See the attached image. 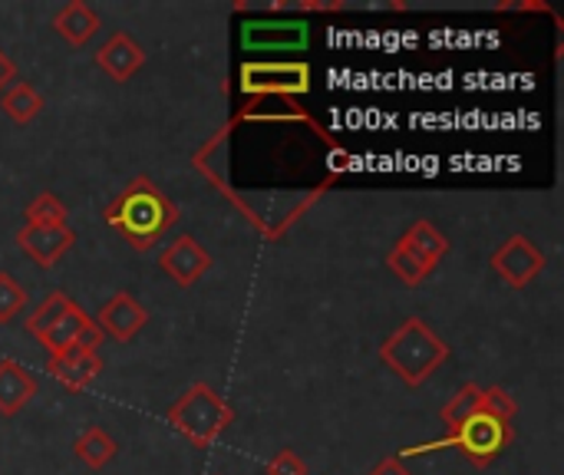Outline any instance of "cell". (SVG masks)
I'll list each match as a JSON object with an SVG mask.
<instances>
[{
    "label": "cell",
    "instance_id": "6da1fadb",
    "mask_svg": "<svg viewBox=\"0 0 564 475\" xmlns=\"http://www.w3.org/2000/svg\"><path fill=\"white\" fill-rule=\"evenodd\" d=\"M178 205L145 175L132 179L106 205V225L116 228L132 251H152L169 235V228L178 225Z\"/></svg>",
    "mask_w": 564,
    "mask_h": 475
},
{
    "label": "cell",
    "instance_id": "7a4b0ae2",
    "mask_svg": "<svg viewBox=\"0 0 564 475\" xmlns=\"http://www.w3.org/2000/svg\"><path fill=\"white\" fill-rule=\"evenodd\" d=\"M380 360L406 384V387H423L446 360H449V344L426 327L423 317H406L383 344H380Z\"/></svg>",
    "mask_w": 564,
    "mask_h": 475
},
{
    "label": "cell",
    "instance_id": "3957f363",
    "mask_svg": "<svg viewBox=\"0 0 564 475\" xmlns=\"http://www.w3.org/2000/svg\"><path fill=\"white\" fill-rule=\"evenodd\" d=\"M235 423V407L218 397L208 384L188 387L172 407H169V427L185 436L195 450L215 446V440Z\"/></svg>",
    "mask_w": 564,
    "mask_h": 475
},
{
    "label": "cell",
    "instance_id": "277c9868",
    "mask_svg": "<svg viewBox=\"0 0 564 475\" xmlns=\"http://www.w3.org/2000/svg\"><path fill=\"white\" fill-rule=\"evenodd\" d=\"M512 440H516V433L509 423L479 410L469 420H463L459 427H449V436L440 446L459 450V456H466L476 469H489L506 453V446Z\"/></svg>",
    "mask_w": 564,
    "mask_h": 475
},
{
    "label": "cell",
    "instance_id": "5b68a950",
    "mask_svg": "<svg viewBox=\"0 0 564 475\" xmlns=\"http://www.w3.org/2000/svg\"><path fill=\"white\" fill-rule=\"evenodd\" d=\"M238 86L251 99L264 96H304L311 93V66L307 63H245L238 73Z\"/></svg>",
    "mask_w": 564,
    "mask_h": 475
},
{
    "label": "cell",
    "instance_id": "8992f818",
    "mask_svg": "<svg viewBox=\"0 0 564 475\" xmlns=\"http://www.w3.org/2000/svg\"><path fill=\"white\" fill-rule=\"evenodd\" d=\"M36 341L50 350V357H59V354H69V350L99 354V347H102L106 337H102V331L96 327V321L86 311H79L76 304H69Z\"/></svg>",
    "mask_w": 564,
    "mask_h": 475
},
{
    "label": "cell",
    "instance_id": "52a82bcc",
    "mask_svg": "<svg viewBox=\"0 0 564 475\" xmlns=\"http://www.w3.org/2000/svg\"><path fill=\"white\" fill-rule=\"evenodd\" d=\"M545 265H549V258H545L525 235L506 238V241L492 251V258H489V268H492L512 291L529 288V284L545 271Z\"/></svg>",
    "mask_w": 564,
    "mask_h": 475
},
{
    "label": "cell",
    "instance_id": "ba28073f",
    "mask_svg": "<svg viewBox=\"0 0 564 475\" xmlns=\"http://www.w3.org/2000/svg\"><path fill=\"white\" fill-rule=\"evenodd\" d=\"M76 231L69 225H59V228H50V225H23L13 241L17 248L40 268H56L63 261L66 251L76 248Z\"/></svg>",
    "mask_w": 564,
    "mask_h": 475
},
{
    "label": "cell",
    "instance_id": "9c48e42d",
    "mask_svg": "<svg viewBox=\"0 0 564 475\" xmlns=\"http://www.w3.org/2000/svg\"><path fill=\"white\" fill-rule=\"evenodd\" d=\"M159 268L178 288H195L212 271V255L192 235H178L169 248L159 251Z\"/></svg>",
    "mask_w": 564,
    "mask_h": 475
},
{
    "label": "cell",
    "instance_id": "30bf717a",
    "mask_svg": "<svg viewBox=\"0 0 564 475\" xmlns=\"http://www.w3.org/2000/svg\"><path fill=\"white\" fill-rule=\"evenodd\" d=\"M145 324H149V311L129 291H116L96 314V327L102 331V337H112L116 344L135 341V334Z\"/></svg>",
    "mask_w": 564,
    "mask_h": 475
},
{
    "label": "cell",
    "instance_id": "8fae6325",
    "mask_svg": "<svg viewBox=\"0 0 564 475\" xmlns=\"http://www.w3.org/2000/svg\"><path fill=\"white\" fill-rule=\"evenodd\" d=\"M93 60H96V66H99L109 79L129 83V79L145 66V50H142L126 30H112V33L96 46Z\"/></svg>",
    "mask_w": 564,
    "mask_h": 475
},
{
    "label": "cell",
    "instance_id": "7c38bea8",
    "mask_svg": "<svg viewBox=\"0 0 564 475\" xmlns=\"http://www.w3.org/2000/svg\"><path fill=\"white\" fill-rule=\"evenodd\" d=\"M46 374H50L56 384H63L66 390L83 393V390H89V384L102 374V357H99V354H89V350H69V354L50 357V360H46Z\"/></svg>",
    "mask_w": 564,
    "mask_h": 475
},
{
    "label": "cell",
    "instance_id": "4fadbf2b",
    "mask_svg": "<svg viewBox=\"0 0 564 475\" xmlns=\"http://www.w3.org/2000/svg\"><path fill=\"white\" fill-rule=\"evenodd\" d=\"M400 248H406L430 274L440 268V261L449 255V238L433 225V222H426V218H420V222H413L406 231H403V238L397 241Z\"/></svg>",
    "mask_w": 564,
    "mask_h": 475
},
{
    "label": "cell",
    "instance_id": "5bb4252c",
    "mask_svg": "<svg viewBox=\"0 0 564 475\" xmlns=\"http://www.w3.org/2000/svg\"><path fill=\"white\" fill-rule=\"evenodd\" d=\"M99 26H102V20H99V13L89 7V3H83V0H69L63 10H56L53 13V30H56V36H63L69 46H86L96 33H99Z\"/></svg>",
    "mask_w": 564,
    "mask_h": 475
},
{
    "label": "cell",
    "instance_id": "9a60e30c",
    "mask_svg": "<svg viewBox=\"0 0 564 475\" xmlns=\"http://www.w3.org/2000/svg\"><path fill=\"white\" fill-rule=\"evenodd\" d=\"M33 397L36 380L17 360H0V417H17Z\"/></svg>",
    "mask_w": 564,
    "mask_h": 475
},
{
    "label": "cell",
    "instance_id": "2e32d148",
    "mask_svg": "<svg viewBox=\"0 0 564 475\" xmlns=\"http://www.w3.org/2000/svg\"><path fill=\"white\" fill-rule=\"evenodd\" d=\"M245 46H301L307 40L304 23H245L241 30Z\"/></svg>",
    "mask_w": 564,
    "mask_h": 475
},
{
    "label": "cell",
    "instance_id": "e0dca14e",
    "mask_svg": "<svg viewBox=\"0 0 564 475\" xmlns=\"http://www.w3.org/2000/svg\"><path fill=\"white\" fill-rule=\"evenodd\" d=\"M43 96L30 86V83H23V79H17V83H10L3 93H0V109H3V116L7 119H13L17 126H26V122H33L40 112H43Z\"/></svg>",
    "mask_w": 564,
    "mask_h": 475
},
{
    "label": "cell",
    "instance_id": "ac0fdd59",
    "mask_svg": "<svg viewBox=\"0 0 564 475\" xmlns=\"http://www.w3.org/2000/svg\"><path fill=\"white\" fill-rule=\"evenodd\" d=\"M73 453H76V460H79L83 466H89L93 473H99L106 463H112V456L119 453V446H116V440H112L102 427H86V430L76 436Z\"/></svg>",
    "mask_w": 564,
    "mask_h": 475
},
{
    "label": "cell",
    "instance_id": "d6986e66",
    "mask_svg": "<svg viewBox=\"0 0 564 475\" xmlns=\"http://www.w3.org/2000/svg\"><path fill=\"white\" fill-rule=\"evenodd\" d=\"M23 218H26V225H50V228H59V225H66L69 208H66L53 192H40V195L23 208Z\"/></svg>",
    "mask_w": 564,
    "mask_h": 475
},
{
    "label": "cell",
    "instance_id": "ffe728a7",
    "mask_svg": "<svg viewBox=\"0 0 564 475\" xmlns=\"http://www.w3.org/2000/svg\"><path fill=\"white\" fill-rule=\"evenodd\" d=\"M479 410H482V387L466 384V387L440 410V417H443V423H446V430H449V427H459L463 420H469V417L479 413Z\"/></svg>",
    "mask_w": 564,
    "mask_h": 475
},
{
    "label": "cell",
    "instance_id": "44dd1931",
    "mask_svg": "<svg viewBox=\"0 0 564 475\" xmlns=\"http://www.w3.org/2000/svg\"><path fill=\"white\" fill-rule=\"evenodd\" d=\"M23 307H26V288L10 271H0V324L20 317Z\"/></svg>",
    "mask_w": 564,
    "mask_h": 475
},
{
    "label": "cell",
    "instance_id": "7402d4cb",
    "mask_svg": "<svg viewBox=\"0 0 564 475\" xmlns=\"http://www.w3.org/2000/svg\"><path fill=\"white\" fill-rule=\"evenodd\" d=\"M387 268H390L406 288H416V284H423V281L430 278V271H426L406 248H400V245H393V251L387 255Z\"/></svg>",
    "mask_w": 564,
    "mask_h": 475
},
{
    "label": "cell",
    "instance_id": "603a6c76",
    "mask_svg": "<svg viewBox=\"0 0 564 475\" xmlns=\"http://www.w3.org/2000/svg\"><path fill=\"white\" fill-rule=\"evenodd\" d=\"M69 304H73V298H66L63 291H53V294H50V298H46V301H43L30 317H26V334H30V337H40V334H43V331H46V327H50V324H53V321H56Z\"/></svg>",
    "mask_w": 564,
    "mask_h": 475
},
{
    "label": "cell",
    "instance_id": "cb8c5ba5",
    "mask_svg": "<svg viewBox=\"0 0 564 475\" xmlns=\"http://www.w3.org/2000/svg\"><path fill=\"white\" fill-rule=\"evenodd\" d=\"M482 413H489V417H496V420L512 427V420L519 417V403H516V397L506 387H486L482 390Z\"/></svg>",
    "mask_w": 564,
    "mask_h": 475
},
{
    "label": "cell",
    "instance_id": "d4e9b609",
    "mask_svg": "<svg viewBox=\"0 0 564 475\" xmlns=\"http://www.w3.org/2000/svg\"><path fill=\"white\" fill-rule=\"evenodd\" d=\"M264 475H307V463L294 450H281L278 456L268 460Z\"/></svg>",
    "mask_w": 564,
    "mask_h": 475
},
{
    "label": "cell",
    "instance_id": "484cf974",
    "mask_svg": "<svg viewBox=\"0 0 564 475\" xmlns=\"http://www.w3.org/2000/svg\"><path fill=\"white\" fill-rule=\"evenodd\" d=\"M10 79L17 83V63H13V60H10V56L0 50V93L10 86Z\"/></svg>",
    "mask_w": 564,
    "mask_h": 475
},
{
    "label": "cell",
    "instance_id": "4316f807",
    "mask_svg": "<svg viewBox=\"0 0 564 475\" xmlns=\"http://www.w3.org/2000/svg\"><path fill=\"white\" fill-rule=\"evenodd\" d=\"M370 475H410V473L400 466V460H383V463H380V466H377Z\"/></svg>",
    "mask_w": 564,
    "mask_h": 475
}]
</instances>
